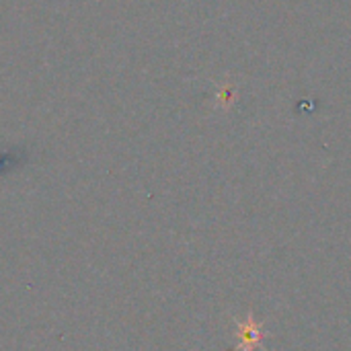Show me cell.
Returning a JSON list of instances; mask_svg holds the SVG:
<instances>
[{"instance_id":"1","label":"cell","mask_w":351,"mask_h":351,"mask_svg":"<svg viewBox=\"0 0 351 351\" xmlns=\"http://www.w3.org/2000/svg\"><path fill=\"white\" fill-rule=\"evenodd\" d=\"M12 162H14L12 154H2V156H0V173L8 171V169L12 167Z\"/></svg>"}]
</instances>
